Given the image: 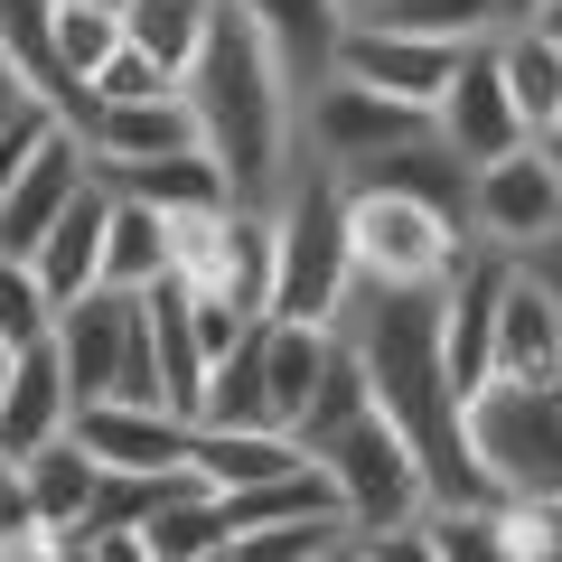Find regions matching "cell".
Here are the masks:
<instances>
[{
    "label": "cell",
    "mask_w": 562,
    "mask_h": 562,
    "mask_svg": "<svg viewBox=\"0 0 562 562\" xmlns=\"http://www.w3.org/2000/svg\"><path fill=\"white\" fill-rule=\"evenodd\" d=\"M441 310H450V281L441 291H394V281H347L338 301V338L357 347L366 384H375V413L413 441L422 479H431V506H469V497H497L469 450V394L450 375V338H441Z\"/></svg>",
    "instance_id": "cell-1"
},
{
    "label": "cell",
    "mask_w": 562,
    "mask_h": 562,
    "mask_svg": "<svg viewBox=\"0 0 562 562\" xmlns=\"http://www.w3.org/2000/svg\"><path fill=\"white\" fill-rule=\"evenodd\" d=\"M188 113H198V150L225 169L244 206H281L291 169H301V94L281 85L272 47L254 38L235 0H216V29H206L198 66L179 76Z\"/></svg>",
    "instance_id": "cell-2"
},
{
    "label": "cell",
    "mask_w": 562,
    "mask_h": 562,
    "mask_svg": "<svg viewBox=\"0 0 562 562\" xmlns=\"http://www.w3.org/2000/svg\"><path fill=\"white\" fill-rule=\"evenodd\" d=\"M469 450L497 497L562 506V375H487L469 394Z\"/></svg>",
    "instance_id": "cell-3"
},
{
    "label": "cell",
    "mask_w": 562,
    "mask_h": 562,
    "mask_svg": "<svg viewBox=\"0 0 562 562\" xmlns=\"http://www.w3.org/2000/svg\"><path fill=\"white\" fill-rule=\"evenodd\" d=\"M57 357H66V384L76 403H160L169 413V375H160V338H150V301L140 291H113L94 281L85 301L57 310Z\"/></svg>",
    "instance_id": "cell-4"
},
{
    "label": "cell",
    "mask_w": 562,
    "mask_h": 562,
    "mask_svg": "<svg viewBox=\"0 0 562 562\" xmlns=\"http://www.w3.org/2000/svg\"><path fill=\"white\" fill-rule=\"evenodd\" d=\"M347 254H357V281L441 291L469 254V225H450L422 198H394V188H347Z\"/></svg>",
    "instance_id": "cell-5"
},
{
    "label": "cell",
    "mask_w": 562,
    "mask_h": 562,
    "mask_svg": "<svg viewBox=\"0 0 562 562\" xmlns=\"http://www.w3.org/2000/svg\"><path fill=\"white\" fill-rule=\"evenodd\" d=\"M310 460L328 469V487H338V506H347V525H357V535H384V525H403V516H422V506H431V479H422L413 441H403L384 413H357L347 431H328Z\"/></svg>",
    "instance_id": "cell-6"
},
{
    "label": "cell",
    "mask_w": 562,
    "mask_h": 562,
    "mask_svg": "<svg viewBox=\"0 0 562 562\" xmlns=\"http://www.w3.org/2000/svg\"><path fill=\"white\" fill-rule=\"evenodd\" d=\"M422 132H441V113H431V103L375 94V85H357V76H328L319 94L301 103V140L338 169V179H357L366 160H384L394 140H422Z\"/></svg>",
    "instance_id": "cell-7"
},
{
    "label": "cell",
    "mask_w": 562,
    "mask_h": 562,
    "mask_svg": "<svg viewBox=\"0 0 562 562\" xmlns=\"http://www.w3.org/2000/svg\"><path fill=\"white\" fill-rule=\"evenodd\" d=\"M469 235L497 244V254H535L543 235H562V169H543L535 140L479 169V198H469Z\"/></svg>",
    "instance_id": "cell-8"
},
{
    "label": "cell",
    "mask_w": 562,
    "mask_h": 562,
    "mask_svg": "<svg viewBox=\"0 0 562 562\" xmlns=\"http://www.w3.org/2000/svg\"><path fill=\"white\" fill-rule=\"evenodd\" d=\"M431 113H441V140L460 150L469 169H487V160H506V150H525V113H516V94H506L497 38H469L460 76H450V94L431 103Z\"/></svg>",
    "instance_id": "cell-9"
},
{
    "label": "cell",
    "mask_w": 562,
    "mask_h": 562,
    "mask_svg": "<svg viewBox=\"0 0 562 562\" xmlns=\"http://www.w3.org/2000/svg\"><path fill=\"white\" fill-rule=\"evenodd\" d=\"M235 10L254 20V38L272 47L281 85H291L301 103L338 76V47H347V29H357V10H347V0H235Z\"/></svg>",
    "instance_id": "cell-10"
},
{
    "label": "cell",
    "mask_w": 562,
    "mask_h": 562,
    "mask_svg": "<svg viewBox=\"0 0 562 562\" xmlns=\"http://www.w3.org/2000/svg\"><path fill=\"white\" fill-rule=\"evenodd\" d=\"M469 47L460 38H413V29H384V20H357L338 47V76L375 85V94H403V103H441L450 76H460Z\"/></svg>",
    "instance_id": "cell-11"
},
{
    "label": "cell",
    "mask_w": 562,
    "mask_h": 562,
    "mask_svg": "<svg viewBox=\"0 0 562 562\" xmlns=\"http://www.w3.org/2000/svg\"><path fill=\"white\" fill-rule=\"evenodd\" d=\"M103 469H140V479H160V469H188V441H198V422L188 413H160V403H76L66 422Z\"/></svg>",
    "instance_id": "cell-12"
},
{
    "label": "cell",
    "mask_w": 562,
    "mask_h": 562,
    "mask_svg": "<svg viewBox=\"0 0 562 562\" xmlns=\"http://www.w3.org/2000/svg\"><path fill=\"white\" fill-rule=\"evenodd\" d=\"M76 422V384H66V357H57V338H38V347H20V366H10V394H0V460L20 469L29 450H47Z\"/></svg>",
    "instance_id": "cell-13"
},
{
    "label": "cell",
    "mask_w": 562,
    "mask_h": 562,
    "mask_svg": "<svg viewBox=\"0 0 562 562\" xmlns=\"http://www.w3.org/2000/svg\"><path fill=\"white\" fill-rule=\"evenodd\" d=\"M94 179L122 188V198H140V206H160V216H188V206H225V198H235L206 150H169V160H94Z\"/></svg>",
    "instance_id": "cell-14"
},
{
    "label": "cell",
    "mask_w": 562,
    "mask_h": 562,
    "mask_svg": "<svg viewBox=\"0 0 562 562\" xmlns=\"http://www.w3.org/2000/svg\"><path fill=\"white\" fill-rule=\"evenodd\" d=\"M497 375H562V310L525 262L497 301Z\"/></svg>",
    "instance_id": "cell-15"
},
{
    "label": "cell",
    "mask_w": 562,
    "mask_h": 562,
    "mask_svg": "<svg viewBox=\"0 0 562 562\" xmlns=\"http://www.w3.org/2000/svg\"><path fill=\"white\" fill-rule=\"evenodd\" d=\"M20 487H29V506H38L57 535H76V525L94 516V497H103V460L76 441V431H57L47 450H29V460H20Z\"/></svg>",
    "instance_id": "cell-16"
},
{
    "label": "cell",
    "mask_w": 562,
    "mask_h": 562,
    "mask_svg": "<svg viewBox=\"0 0 562 562\" xmlns=\"http://www.w3.org/2000/svg\"><path fill=\"white\" fill-rule=\"evenodd\" d=\"M103 225H113V188L94 179V188H85V198L57 216V235L38 244V281L57 291V310H66V301H85V291L103 281Z\"/></svg>",
    "instance_id": "cell-17"
},
{
    "label": "cell",
    "mask_w": 562,
    "mask_h": 562,
    "mask_svg": "<svg viewBox=\"0 0 562 562\" xmlns=\"http://www.w3.org/2000/svg\"><path fill=\"white\" fill-rule=\"evenodd\" d=\"M198 422H206V431H281V422H272V375H262V328H244V338L206 366Z\"/></svg>",
    "instance_id": "cell-18"
},
{
    "label": "cell",
    "mask_w": 562,
    "mask_h": 562,
    "mask_svg": "<svg viewBox=\"0 0 562 562\" xmlns=\"http://www.w3.org/2000/svg\"><path fill=\"white\" fill-rule=\"evenodd\" d=\"M85 150L94 160H169V150H198V113H188V94L122 103V113H94Z\"/></svg>",
    "instance_id": "cell-19"
},
{
    "label": "cell",
    "mask_w": 562,
    "mask_h": 562,
    "mask_svg": "<svg viewBox=\"0 0 562 562\" xmlns=\"http://www.w3.org/2000/svg\"><path fill=\"white\" fill-rule=\"evenodd\" d=\"M140 535H150L160 562H206L235 543V506H225V487H179V497H160L140 516Z\"/></svg>",
    "instance_id": "cell-20"
},
{
    "label": "cell",
    "mask_w": 562,
    "mask_h": 562,
    "mask_svg": "<svg viewBox=\"0 0 562 562\" xmlns=\"http://www.w3.org/2000/svg\"><path fill=\"white\" fill-rule=\"evenodd\" d=\"M497 66H506V94H516V113H525V140H535V122L562 103V38L543 20H506L497 29Z\"/></svg>",
    "instance_id": "cell-21"
},
{
    "label": "cell",
    "mask_w": 562,
    "mask_h": 562,
    "mask_svg": "<svg viewBox=\"0 0 562 562\" xmlns=\"http://www.w3.org/2000/svg\"><path fill=\"white\" fill-rule=\"evenodd\" d=\"M160 272H169V216L113 188V225H103V281H113V291H150Z\"/></svg>",
    "instance_id": "cell-22"
},
{
    "label": "cell",
    "mask_w": 562,
    "mask_h": 562,
    "mask_svg": "<svg viewBox=\"0 0 562 562\" xmlns=\"http://www.w3.org/2000/svg\"><path fill=\"white\" fill-rule=\"evenodd\" d=\"M122 29H132V47H150L169 76H188L198 47H206V29H216V0H132Z\"/></svg>",
    "instance_id": "cell-23"
},
{
    "label": "cell",
    "mask_w": 562,
    "mask_h": 562,
    "mask_svg": "<svg viewBox=\"0 0 562 562\" xmlns=\"http://www.w3.org/2000/svg\"><path fill=\"white\" fill-rule=\"evenodd\" d=\"M366 20H384V29H413V38H497L506 29V10L497 0H384V10H366Z\"/></svg>",
    "instance_id": "cell-24"
},
{
    "label": "cell",
    "mask_w": 562,
    "mask_h": 562,
    "mask_svg": "<svg viewBox=\"0 0 562 562\" xmlns=\"http://www.w3.org/2000/svg\"><path fill=\"white\" fill-rule=\"evenodd\" d=\"M132 38V29H122V10H94V0H57V66H66V85H94V66L113 57V47Z\"/></svg>",
    "instance_id": "cell-25"
},
{
    "label": "cell",
    "mask_w": 562,
    "mask_h": 562,
    "mask_svg": "<svg viewBox=\"0 0 562 562\" xmlns=\"http://www.w3.org/2000/svg\"><path fill=\"white\" fill-rule=\"evenodd\" d=\"M0 338L10 347L57 338V291H47L38 262H20V254H0Z\"/></svg>",
    "instance_id": "cell-26"
},
{
    "label": "cell",
    "mask_w": 562,
    "mask_h": 562,
    "mask_svg": "<svg viewBox=\"0 0 562 562\" xmlns=\"http://www.w3.org/2000/svg\"><path fill=\"white\" fill-rule=\"evenodd\" d=\"M85 94H94V113H122V103H160V94H179V76H169V66L150 57V47H132V38H122L113 57L94 66V85H85Z\"/></svg>",
    "instance_id": "cell-27"
},
{
    "label": "cell",
    "mask_w": 562,
    "mask_h": 562,
    "mask_svg": "<svg viewBox=\"0 0 562 562\" xmlns=\"http://www.w3.org/2000/svg\"><path fill=\"white\" fill-rule=\"evenodd\" d=\"M0 562H66V535L29 506V487H0Z\"/></svg>",
    "instance_id": "cell-28"
},
{
    "label": "cell",
    "mask_w": 562,
    "mask_h": 562,
    "mask_svg": "<svg viewBox=\"0 0 562 562\" xmlns=\"http://www.w3.org/2000/svg\"><path fill=\"white\" fill-rule=\"evenodd\" d=\"M347 553H357V562H441V535H431V506H422V516H403V525H384V535H357Z\"/></svg>",
    "instance_id": "cell-29"
},
{
    "label": "cell",
    "mask_w": 562,
    "mask_h": 562,
    "mask_svg": "<svg viewBox=\"0 0 562 562\" xmlns=\"http://www.w3.org/2000/svg\"><path fill=\"white\" fill-rule=\"evenodd\" d=\"M516 262H525V272L543 281V291H553V310H562V235H543L535 254H516Z\"/></svg>",
    "instance_id": "cell-30"
},
{
    "label": "cell",
    "mask_w": 562,
    "mask_h": 562,
    "mask_svg": "<svg viewBox=\"0 0 562 562\" xmlns=\"http://www.w3.org/2000/svg\"><path fill=\"white\" fill-rule=\"evenodd\" d=\"M29 103H38V94H29V76H20V66H10V57H0V132H10V122H20Z\"/></svg>",
    "instance_id": "cell-31"
},
{
    "label": "cell",
    "mask_w": 562,
    "mask_h": 562,
    "mask_svg": "<svg viewBox=\"0 0 562 562\" xmlns=\"http://www.w3.org/2000/svg\"><path fill=\"white\" fill-rule=\"evenodd\" d=\"M535 150H543V169H562V103L535 122Z\"/></svg>",
    "instance_id": "cell-32"
},
{
    "label": "cell",
    "mask_w": 562,
    "mask_h": 562,
    "mask_svg": "<svg viewBox=\"0 0 562 562\" xmlns=\"http://www.w3.org/2000/svg\"><path fill=\"white\" fill-rule=\"evenodd\" d=\"M497 10L506 20H543V0H497Z\"/></svg>",
    "instance_id": "cell-33"
},
{
    "label": "cell",
    "mask_w": 562,
    "mask_h": 562,
    "mask_svg": "<svg viewBox=\"0 0 562 562\" xmlns=\"http://www.w3.org/2000/svg\"><path fill=\"white\" fill-rule=\"evenodd\" d=\"M10 366H20V347H10V338H0V394H10Z\"/></svg>",
    "instance_id": "cell-34"
},
{
    "label": "cell",
    "mask_w": 562,
    "mask_h": 562,
    "mask_svg": "<svg viewBox=\"0 0 562 562\" xmlns=\"http://www.w3.org/2000/svg\"><path fill=\"white\" fill-rule=\"evenodd\" d=\"M347 10H357V20H366V10H384V0H347Z\"/></svg>",
    "instance_id": "cell-35"
},
{
    "label": "cell",
    "mask_w": 562,
    "mask_h": 562,
    "mask_svg": "<svg viewBox=\"0 0 562 562\" xmlns=\"http://www.w3.org/2000/svg\"><path fill=\"white\" fill-rule=\"evenodd\" d=\"M94 10H132V0H94Z\"/></svg>",
    "instance_id": "cell-36"
},
{
    "label": "cell",
    "mask_w": 562,
    "mask_h": 562,
    "mask_svg": "<svg viewBox=\"0 0 562 562\" xmlns=\"http://www.w3.org/2000/svg\"><path fill=\"white\" fill-rule=\"evenodd\" d=\"M10 479H20V469H10V460H0V487H10Z\"/></svg>",
    "instance_id": "cell-37"
},
{
    "label": "cell",
    "mask_w": 562,
    "mask_h": 562,
    "mask_svg": "<svg viewBox=\"0 0 562 562\" xmlns=\"http://www.w3.org/2000/svg\"><path fill=\"white\" fill-rule=\"evenodd\" d=\"M206 562H235V543H225V553H206Z\"/></svg>",
    "instance_id": "cell-38"
},
{
    "label": "cell",
    "mask_w": 562,
    "mask_h": 562,
    "mask_svg": "<svg viewBox=\"0 0 562 562\" xmlns=\"http://www.w3.org/2000/svg\"><path fill=\"white\" fill-rule=\"evenodd\" d=\"M347 543H357V535H347ZM338 562H357V553H338Z\"/></svg>",
    "instance_id": "cell-39"
}]
</instances>
